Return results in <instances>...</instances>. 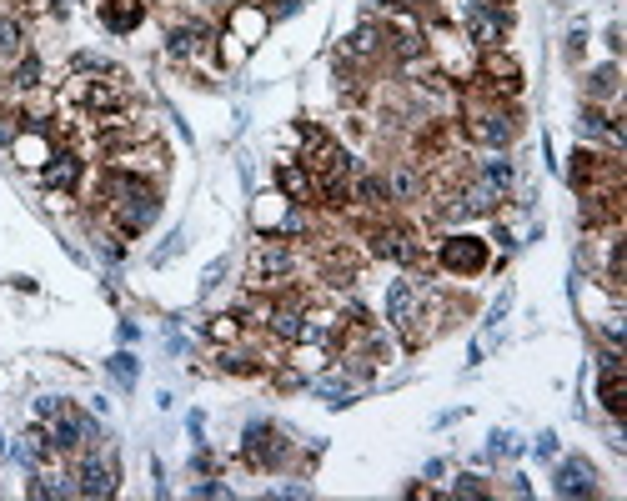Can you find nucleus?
<instances>
[{"mask_svg": "<svg viewBox=\"0 0 627 501\" xmlns=\"http://www.w3.org/2000/svg\"><path fill=\"white\" fill-rule=\"evenodd\" d=\"M11 91H41V61L31 51L11 66Z\"/></svg>", "mask_w": 627, "mask_h": 501, "instance_id": "13", "label": "nucleus"}, {"mask_svg": "<svg viewBox=\"0 0 627 501\" xmlns=\"http://www.w3.org/2000/svg\"><path fill=\"white\" fill-rule=\"evenodd\" d=\"M276 191L291 201V206H301V211H317L322 201H317V176H311L301 161H276Z\"/></svg>", "mask_w": 627, "mask_h": 501, "instance_id": "4", "label": "nucleus"}, {"mask_svg": "<svg viewBox=\"0 0 627 501\" xmlns=\"http://www.w3.org/2000/svg\"><path fill=\"white\" fill-rule=\"evenodd\" d=\"M81 171H86V161H81L76 151H56V156L46 161L41 176H46L51 191H76V186H81Z\"/></svg>", "mask_w": 627, "mask_h": 501, "instance_id": "9", "label": "nucleus"}, {"mask_svg": "<svg viewBox=\"0 0 627 501\" xmlns=\"http://www.w3.org/2000/svg\"><path fill=\"white\" fill-rule=\"evenodd\" d=\"M612 86H617V71H612V66H602V71L592 76V96H607Z\"/></svg>", "mask_w": 627, "mask_h": 501, "instance_id": "15", "label": "nucleus"}, {"mask_svg": "<svg viewBox=\"0 0 627 501\" xmlns=\"http://www.w3.org/2000/svg\"><path fill=\"white\" fill-rule=\"evenodd\" d=\"M291 271H296L291 241L266 231V236L256 241V251H251V291H276L281 281H291Z\"/></svg>", "mask_w": 627, "mask_h": 501, "instance_id": "1", "label": "nucleus"}, {"mask_svg": "<svg viewBox=\"0 0 627 501\" xmlns=\"http://www.w3.org/2000/svg\"><path fill=\"white\" fill-rule=\"evenodd\" d=\"M26 56V26L16 16H0V61H21Z\"/></svg>", "mask_w": 627, "mask_h": 501, "instance_id": "11", "label": "nucleus"}, {"mask_svg": "<svg viewBox=\"0 0 627 501\" xmlns=\"http://www.w3.org/2000/svg\"><path fill=\"white\" fill-rule=\"evenodd\" d=\"M602 406H607L612 416L627 411V401H622V361H617V356L602 361Z\"/></svg>", "mask_w": 627, "mask_h": 501, "instance_id": "10", "label": "nucleus"}, {"mask_svg": "<svg viewBox=\"0 0 627 501\" xmlns=\"http://www.w3.org/2000/svg\"><path fill=\"white\" fill-rule=\"evenodd\" d=\"M216 361H221V371H231V376H256V371H266V361H256V356L241 351V346H226Z\"/></svg>", "mask_w": 627, "mask_h": 501, "instance_id": "12", "label": "nucleus"}, {"mask_svg": "<svg viewBox=\"0 0 627 501\" xmlns=\"http://www.w3.org/2000/svg\"><path fill=\"white\" fill-rule=\"evenodd\" d=\"M437 266L452 276H477V271H487V241L472 231H452L437 241Z\"/></svg>", "mask_w": 627, "mask_h": 501, "instance_id": "3", "label": "nucleus"}, {"mask_svg": "<svg viewBox=\"0 0 627 501\" xmlns=\"http://www.w3.org/2000/svg\"><path fill=\"white\" fill-rule=\"evenodd\" d=\"M286 451H291V441H286L276 426H251V431H246V466L271 471V466L286 461Z\"/></svg>", "mask_w": 627, "mask_h": 501, "instance_id": "5", "label": "nucleus"}, {"mask_svg": "<svg viewBox=\"0 0 627 501\" xmlns=\"http://www.w3.org/2000/svg\"><path fill=\"white\" fill-rule=\"evenodd\" d=\"M76 491L81 496H111L116 491V466L101 456H81L76 461Z\"/></svg>", "mask_w": 627, "mask_h": 501, "instance_id": "6", "label": "nucleus"}, {"mask_svg": "<svg viewBox=\"0 0 627 501\" xmlns=\"http://www.w3.org/2000/svg\"><path fill=\"white\" fill-rule=\"evenodd\" d=\"M472 86L487 91L492 101H512V96L522 91V66H517L502 46H492V51L477 56V76H472Z\"/></svg>", "mask_w": 627, "mask_h": 501, "instance_id": "2", "label": "nucleus"}, {"mask_svg": "<svg viewBox=\"0 0 627 501\" xmlns=\"http://www.w3.org/2000/svg\"><path fill=\"white\" fill-rule=\"evenodd\" d=\"M562 491H582V471H577V466H567V476H562Z\"/></svg>", "mask_w": 627, "mask_h": 501, "instance_id": "16", "label": "nucleus"}, {"mask_svg": "<svg viewBox=\"0 0 627 501\" xmlns=\"http://www.w3.org/2000/svg\"><path fill=\"white\" fill-rule=\"evenodd\" d=\"M31 496H76V486H71V476H51V471H41V476L31 481Z\"/></svg>", "mask_w": 627, "mask_h": 501, "instance_id": "14", "label": "nucleus"}, {"mask_svg": "<svg viewBox=\"0 0 627 501\" xmlns=\"http://www.w3.org/2000/svg\"><path fill=\"white\" fill-rule=\"evenodd\" d=\"M146 21V0H101V26L116 36H131Z\"/></svg>", "mask_w": 627, "mask_h": 501, "instance_id": "8", "label": "nucleus"}, {"mask_svg": "<svg viewBox=\"0 0 627 501\" xmlns=\"http://www.w3.org/2000/svg\"><path fill=\"white\" fill-rule=\"evenodd\" d=\"M467 36L482 46V51H492V46H502V36H507V11H487V6H472L467 11Z\"/></svg>", "mask_w": 627, "mask_h": 501, "instance_id": "7", "label": "nucleus"}]
</instances>
